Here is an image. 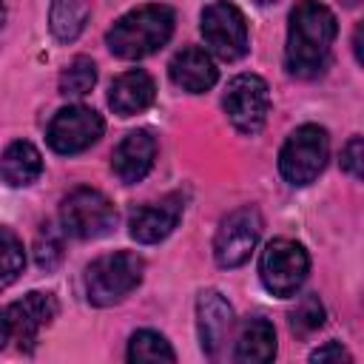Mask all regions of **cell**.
Listing matches in <instances>:
<instances>
[{"label":"cell","instance_id":"2e32d148","mask_svg":"<svg viewBox=\"0 0 364 364\" xmlns=\"http://www.w3.org/2000/svg\"><path fill=\"white\" fill-rule=\"evenodd\" d=\"M154 100H156L154 77L148 71H142V68H131V71L119 74L111 82V91H108V105L119 117L142 114L145 108L154 105Z\"/></svg>","mask_w":364,"mask_h":364},{"label":"cell","instance_id":"d4e9b609","mask_svg":"<svg viewBox=\"0 0 364 364\" xmlns=\"http://www.w3.org/2000/svg\"><path fill=\"white\" fill-rule=\"evenodd\" d=\"M364 145H361V136H353L344 148H341V168L350 173V176H355V179H361V171H364Z\"/></svg>","mask_w":364,"mask_h":364},{"label":"cell","instance_id":"5bb4252c","mask_svg":"<svg viewBox=\"0 0 364 364\" xmlns=\"http://www.w3.org/2000/svg\"><path fill=\"white\" fill-rule=\"evenodd\" d=\"M154 159H156V139L151 136V131L139 128L125 134V139L114 148L111 171L122 185H134L148 176V171L154 168Z\"/></svg>","mask_w":364,"mask_h":364},{"label":"cell","instance_id":"277c9868","mask_svg":"<svg viewBox=\"0 0 364 364\" xmlns=\"http://www.w3.org/2000/svg\"><path fill=\"white\" fill-rule=\"evenodd\" d=\"M330 136L321 125H299L279 151V171L290 185H310L327 165Z\"/></svg>","mask_w":364,"mask_h":364},{"label":"cell","instance_id":"f1b7e54d","mask_svg":"<svg viewBox=\"0 0 364 364\" xmlns=\"http://www.w3.org/2000/svg\"><path fill=\"white\" fill-rule=\"evenodd\" d=\"M3 20H6V9H3V3H0V26H3Z\"/></svg>","mask_w":364,"mask_h":364},{"label":"cell","instance_id":"484cf974","mask_svg":"<svg viewBox=\"0 0 364 364\" xmlns=\"http://www.w3.org/2000/svg\"><path fill=\"white\" fill-rule=\"evenodd\" d=\"M310 361H353V355L338 344V341H327L324 347L310 353Z\"/></svg>","mask_w":364,"mask_h":364},{"label":"cell","instance_id":"8fae6325","mask_svg":"<svg viewBox=\"0 0 364 364\" xmlns=\"http://www.w3.org/2000/svg\"><path fill=\"white\" fill-rule=\"evenodd\" d=\"M57 316V299L51 293H40L31 290L23 299H17L14 304H9L6 310V321H9V338L20 344V350L31 347L37 341V336L54 321Z\"/></svg>","mask_w":364,"mask_h":364},{"label":"cell","instance_id":"8992f818","mask_svg":"<svg viewBox=\"0 0 364 364\" xmlns=\"http://www.w3.org/2000/svg\"><path fill=\"white\" fill-rule=\"evenodd\" d=\"M310 273V256L304 245L293 239H273L262 250L259 259V279L273 296H293Z\"/></svg>","mask_w":364,"mask_h":364},{"label":"cell","instance_id":"9c48e42d","mask_svg":"<svg viewBox=\"0 0 364 364\" xmlns=\"http://www.w3.org/2000/svg\"><path fill=\"white\" fill-rule=\"evenodd\" d=\"M102 131H105V122L94 108L65 105L48 122L46 139H48L51 151H57L63 156H71V154H80V151L91 148L102 136Z\"/></svg>","mask_w":364,"mask_h":364},{"label":"cell","instance_id":"83f0119b","mask_svg":"<svg viewBox=\"0 0 364 364\" xmlns=\"http://www.w3.org/2000/svg\"><path fill=\"white\" fill-rule=\"evenodd\" d=\"M253 3H259V6H270V3H276V0H253Z\"/></svg>","mask_w":364,"mask_h":364},{"label":"cell","instance_id":"30bf717a","mask_svg":"<svg viewBox=\"0 0 364 364\" xmlns=\"http://www.w3.org/2000/svg\"><path fill=\"white\" fill-rule=\"evenodd\" d=\"M262 236V216L256 208H239L228 213L213 236V259L219 267H239L250 259Z\"/></svg>","mask_w":364,"mask_h":364},{"label":"cell","instance_id":"3957f363","mask_svg":"<svg viewBox=\"0 0 364 364\" xmlns=\"http://www.w3.org/2000/svg\"><path fill=\"white\" fill-rule=\"evenodd\" d=\"M142 273H145V262L136 253L119 250L100 256L85 270V296L97 307H111L139 287Z\"/></svg>","mask_w":364,"mask_h":364},{"label":"cell","instance_id":"ffe728a7","mask_svg":"<svg viewBox=\"0 0 364 364\" xmlns=\"http://www.w3.org/2000/svg\"><path fill=\"white\" fill-rule=\"evenodd\" d=\"M128 361H176V353L162 333L136 330L128 341Z\"/></svg>","mask_w":364,"mask_h":364},{"label":"cell","instance_id":"4316f807","mask_svg":"<svg viewBox=\"0 0 364 364\" xmlns=\"http://www.w3.org/2000/svg\"><path fill=\"white\" fill-rule=\"evenodd\" d=\"M9 341V321H6V310H0V347Z\"/></svg>","mask_w":364,"mask_h":364},{"label":"cell","instance_id":"e0dca14e","mask_svg":"<svg viewBox=\"0 0 364 364\" xmlns=\"http://www.w3.org/2000/svg\"><path fill=\"white\" fill-rule=\"evenodd\" d=\"M276 355V330L267 318L253 316L242 324L233 358L239 364H264Z\"/></svg>","mask_w":364,"mask_h":364},{"label":"cell","instance_id":"44dd1931","mask_svg":"<svg viewBox=\"0 0 364 364\" xmlns=\"http://www.w3.org/2000/svg\"><path fill=\"white\" fill-rule=\"evenodd\" d=\"M23 267H26V250H23L20 236L11 228L0 225V290L17 282Z\"/></svg>","mask_w":364,"mask_h":364},{"label":"cell","instance_id":"7c38bea8","mask_svg":"<svg viewBox=\"0 0 364 364\" xmlns=\"http://www.w3.org/2000/svg\"><path fill=\"white\" fill-rule=\"evenodd\" d=\"M182 210H185V196L168 193L156 202H148V205H139L136 210H131L128 230L139 245H156L173 233V228L182 219Z\"/></svg>","mask_w":364,"mask_h":364},{"label":"cell","instance_id":"9a60e30c","mask_svg":"<svg viewBox=\"0 0 364 364\" xmlns=\"http://www.w3.org/2000/svg\"><path fill=\"white\" fill-rule=\"evenodd\" d=\"M168 74H171L173 85L188 94L210 91L219 80V68H216L213 57L199 46H185L182 51H176L168 65Z\"/></svg>","mask_w":364,"mask_h":364},{"label":"cell","instance_id":"cb8c5ba5","mask_svg":"<svg viewBox=\"0 0 364 364\" xmlns=\"http://www.w3.org/2000/svg\"><path fill=\"white\" fill-rule=\"evenodd\" d=\"M34 259H37V264L46 267V270H51V267L63 259V236H60L51 225H43V230L37 233Z\"/></svg>","mask_w":364,"mask_h":364},{"label":"cell","instance_id":"ba28073f","mask_svg":"<svg viewBox=\"0 0 364 364\" xmlns=\"http://www.w3.org/2000/svg\"><path fill=\"white\" fill-rule=\"evenodd\" d=\"M222 105H225V114L236 131L259 134L262 125L267 122V111H270L267 82L259 74H239L228 82Z\"/></svg>","mask_w":364,"mask_h":364},{"label":"cell","instance_id":"603a6c76","mask_svg":"<svg viewBox=\"0 0 364 364\" xmlns=\"http://www.w3.org/2000/svg\"><path fill=\"white\" fill-rule=\"evenodd\" d=\"M290 324L299 333H310V330L321 327L324 324V307H321L318 296H313V293L310 296H301L299 304H296V310H290Z\"/></svg>","mask_w":364,"mask_h":364},{"label":"cell","instance_id":"d6986e66","mask_svg":"<svg viewBox=\"0 0 364 364\" xmlns=\"http://www.w3.org/2000/svg\"><path fill=\"white\" fill-rule=\"evenodd\" d=\"M91 17V0H51L48 28L60 43H71L82 34Z\"/></svg>","mask_w":364,"mask_h":364},{"label":"cell","instance_id":"ac0fdd59","mask_svg":"<svg viewBox=\"0 0 364 364\" xmlns=\"http://www.w3.org/2000/svg\"><path fill=\"white\" fill-rule=\"evenodd\" d=\"M40 173H43V156L31 142L17 139L0 154V176L6 185L26 188V185L37 182Z\"/></svg>","mask_w":364,"mask_h":364},{"label":"cell","instance_id":"52a82bcc","mask_svg":"<svg viewBox=\"0 0 364 364\" xmlns=\"http://www.w3.org/2000/svg\"><path fill=\"white\" fill-rule=\"evenodd\" d=\"M199 28H202V37H205L208 48H210L216 57L228 60V63L245 57L247 48H250L247 20H245V14H242L233 3H228V0H216V3L205 6V9H202V26H199Z\"/></svg>","mask_w":364,"mask_h":364},{"label":"cell","instance_id":"5b68a950","mask_svg":"<svg viewBox=\"0 0 364 364\" xmlns=\"http://www.w3.org/2000/svg\"><path fill=\"white\" fill-rule=\"evenodd\" d=\"M60 225L68 236L100 239L117 228V208L102 191L74 188L60 205Z\"/></svg>","mask_w":364,"mask_h":364},{"label":"cell","instance_id":"7402d4cb","mask_svg":"<svg viewBox=\"0 0 364 364\" xmlns=\"http://www.w3.org/2000/svg\"><path fill=\"white\" fill-rule=\"evenodd\" d=\"M97 82V65L91 57H77L60 74V94L63 97H85Z\"/></svg>","mask_w":364,"mask_h":364},{"label":"cell","instance_id":"6da1fadb","mask_svg":"<svg viewBox=\"0 0 364 364\" xmlns=\"http://www.w3.org/2000/svg\"><path fill=\"white\" fill-rule=\"evenodd\" d=\"M338 34L336 14L318 3V0H304L290 11V26H287V48H284V63L293 77H318L330 65V51L333 40Z\"/></svg>","mask_w":364,"mask_h":364},{"label":"cell","instance_id":"7a4b0ae2","mask_svg":"<svg viewBox=\"0 0 364 364\" xmlns=\"http://www.w3.org/2000/svg\"><path fill=\"white\" fill-rule=\"evenodd\" d=\"M173 34V11L168 6L151 3L122 14L105 34V46L111 54L122 60H142L159 51Z\"/></svg>","mask_w":364,"mask_h":364},{"label":"cell","instance_id":"4fadbf2b","mask_svg":"<svg viewBox=\"0 0 364 364\" xmlns=\"http://www.w3.org/2000/svg\"><path fill=\"white\" fill-rule=\"evenodd\" d=\"M196 330L199 344L208 358H219L230 330H233V307L219 290H202L196 299Z\"/></svg>","mask_w":364,"mask_h":364}]
</instances>
